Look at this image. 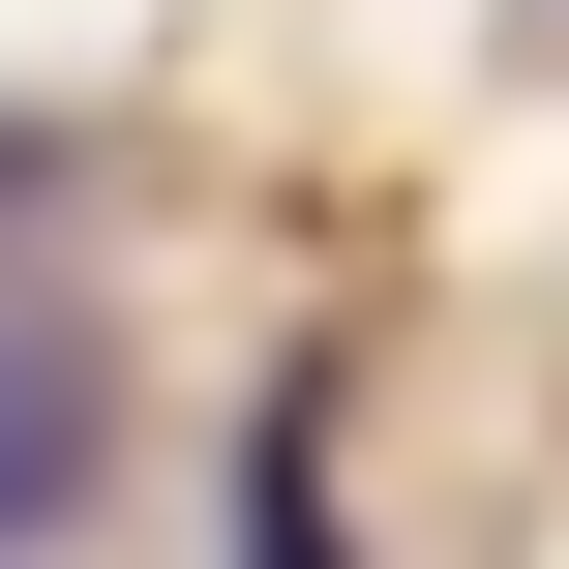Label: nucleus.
I'll return each mask as SVG.
<instances>
[{"label":"nucleus","instance_id":"1","mask_svg":"<svg viewBox=\"0 0 569 569\" xmlns=\"http://www.w3.org/2000/svg\"><path fill=\"white\" fill-rule=\"evenodd\" d=\"M240 569H330V390H270V450H240Z\"/></svg>","mask_w":569,"mask_h":569}]
</instances>
